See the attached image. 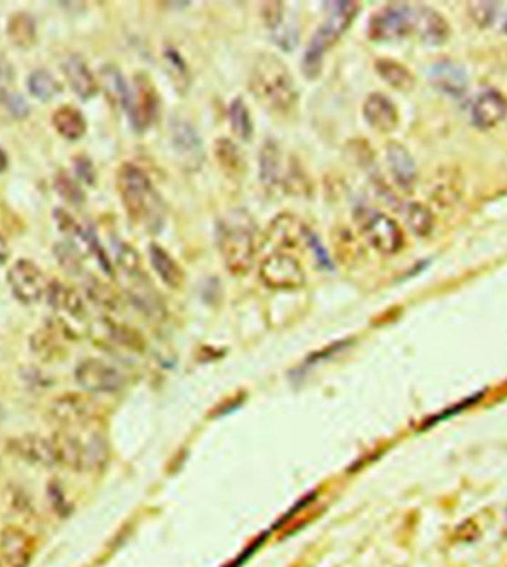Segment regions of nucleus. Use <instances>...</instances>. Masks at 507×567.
<instances>
[{
  "label": "nucleus",
  "instance_id": "1",
  "mask_svg": "<svg viewBox=\"0 0 507 567\" xmlns=\"http://www.w3.org/2000/svg\"><path fill=\"white\" fill-rule=\"evenodd\" d=\"M250 89L270 113L288 116L297 108L298 91L293 73L279 57L262 54L254 63Z\"/></svg>",
  "mask_w": 507,
  "mask_h": 567
},
{
  "label": "nucleus",
  "instance_id": "2",
  "mask_svg": "<svg viewBox=\"0 0 507 567\" xmlns=\"http://www.w3.org/2000/svg\"><path fill=\"white\" fill-rule=\"evenodd\" d=\"M122 205L132 222L159 227L163 218V203L143 168L132 163L120 165L116 177Z\"/></svg>",
  "mask_w": 507,
  "mask_h": 567
},
{
  "label": "nucleus",
  "instance_id": "3",
  "mask_svg": "<svg viewBox=\"0 0 507 567\" xmlns=\"http://www.w3.org/2000/svg\"><path fill=\"white\" fill-rule=\"evenodd\" d=\"M254 222L245 211H232L220 218L215 227L218 251L227 270L234 275H245L253 266L255 256Z\"/></svg>",
  "mask_w": 507,
  "mask_h": 567
},
{
  "label": "nucleus",
  "instance_id": "4",
  "mask_svg": "<svg viewBox=\"0 0 507 567\" xmlns=\"http://www.w3.org/2000/svg\"><path fill=\"white\" fill-rule=\"evenodd\" d=\"M328 6L326 20L315 32L303 56L302 68L307 79L314 80L321 75L324 54L333 48L359 13L357 2H331Z\"/></svg>",
  "mask_w": 507,
  "mask_h": 567
},
{
  "label": "nucleus",
  "instance_id": "5",
  "mask_svg": "<svg viewBox=\"0 0 507 567\" xmlns=\"http://www.w3.org/2000/svg\"><path fill=\"white\" fill-rule=\"evenodd\" d=\"M6 281L14 298L26 306L39 303L48 287L44 272L30 258H18L14 262L6 274Z\"/></svg>",
  "mask_w": 507,
  "mask_h": 567
},
{
  "label": "nucleus",
  "instance_id": "6",
  "mask_svg": "<svg viewBox=\"0 0 507 567\" xmlns=\"http://www.w3.org/2000/svg\"><path fill=\"white\" fill-rule=\"evenodd\" d=\"M258 275L263 284L274 290H297L305 281L302 263L285 253L270 254L260 265Z\"/></svg>",
  "mask_w": 507,
  "mask_h": 567
},
{
  "label": "nucleus",
  "instance_id": "7",
  "mask_svg": "<svg viewBox=\"0 0 507 567\" xmlns=\"http://www.w3.org/2000/svg\"><path fill=\"white\" fill-rule=\"evenodd\" d=\"M412 30V9L407 4H388L369 18L368 37L376 42H388L407 37Z\"/></svg>",
  "mask_w": 507,
  "mask_h": 567
},
{
  "label": "nucleus",
  "instance_id": "8",
  "mask_svg": "<svg viewBox=\"0 0 507 567\" xmlns=\"http://www.w3.org/2000/svg\"><path fill=\"white\" fill-rule=\"evenodd\" d=\"M75 377L78 385L88 393L113 394L125 385V376L119 370L98 358L80 362L76 367Z\"/></svg>",
  "mask_w": 507,
  "mask_h": 567
},
{
  "label": "nucleus",
  "instance_id": "9",
  "mask_svg": "<svg viewBox=\"0 0 507 567\" xmlns=\"http://www.w3.org/2000/svg\"><path fill=\"white\" fill-rule=\"evenodd\" d=\"M362 232L367 241L380 253L397 254L405 244L404 232L392 217L369 211L361 218Z\"/></svg>",
  "mask_w": 507,
  "mask_h": 567
},
{
  "label": "nucleus",
  "instance_id": "10",
  "mask_svg": "<svg viewBox=\"0 0 507 567\" xmlns=\"http://www.w3.org/2000/svg\"><path fill=\"white\" fill-rule=\"evenodd\" d=\"M127 111L135 131H146L155 122L159 111V96L146 75L135 76Z\"/></svg>",
  "mask_w": 507,
  "mask_h": 567
},
{
  "label": "nucleus",
  "instance_id": "11",
  "mask_svg": "<svg viewBox=\"0 0 507 567\" xmlns=\"http://www.w3.org/2000/svg\"><path fill=\"white\" fill-rule=\"evenodd\" d=\"M171 144L175 156L182 167L189 171H198L205 161L202 140L191 122L184 120L170 123Z\"/></svg>",
  "mask_w": 507,
  "mask_h": 567
},
{
  "label": "nucleus",
  "instance_id": "12",
  "mask_svg": "<svg viewBox=\"0 0 507 567\" xmlns=\"http://www.w3.org/2000/svg\"><path fill=\"white\" fill-rule=\"evenodd\" d=\"M8 450L14 457L33 467L49 468L58 465L52 441L37 434L16 436L13 440H9Z\"/></svg>",
  "mask_w": 507,
  "mask_h": 567
},
{
  "label": "nucleus",
  "instance_id": "13",
  "mask_svg": "<svg viewBox=\"0 0 507 567\" xmlns=\"http://www.w3.org/2000/svg\"><path fill=\"white\" fill-rule=\"evenodd\" d=\"M35 555V541L27 531L8 526L0 533V557L6 567H28Z\"/></svg>",
  "mask_w": 507,
  "mask_h": 567
},
{
  "label": "nucleus",
  "instance_id": "14",
  "mask_svg": "<svg viewBox=\"0 0 507 567\" xmlns=\"http://www.w3.org/2000/svg\"><path fill=\"white\" fill-rule=\"evenodd\" d=\"M49 417L61 426H76L91 421L94 409L80 394H63L54 398L48 409Z\"/></svg>",
  "mask_w": 507,
  "mask_h": 567
},
{
  "label": "nucleus",
  "instance_id": "15",
  "mask_svg": "<svg viewBox=\"0 0 507 567\" xmlns=\"http://www.w3.org/2000/svg\"><path fill=\"white\" fill-rule=\"evenodd\" d=\"M471 113L476 127L491 130L506 120L507 99L497 89H487L476 97Z\"/></svg>",
  "mask_w": 507,
  "mask_h": 567
},
{
  "label": "nucleus",
  "instance_id": "16",
  "mask_svg": "<svg viewBox=\"0 0 507 567\" xmlns=\"http://www.w3.org/2000/svg\"><path fill=\"white\" fill-rule=\"evenodd\" d=\"M412 30L419 35L424 44L432 47H440L447 42L451 33V28L444 16L429 6L412 9Z\"/></svg>",
  "mask_w": 507,
  "mask_h": 567
},
{
  "label": "nucleus",
  "instance_id": "17",
  "mask_svg": "<svg viewBox=\"0 0 507 567\" xmlns=\"http://www.w3.org/2000/svg\"><path fill=\"white\" fill-rule=\"evenodd\" d=\"M362 115L369 127L378 132H392L399 123L397 106L380 92H373L367 97L362 106Z\"/></svg>",
  "mask_w": 507,
  "mask_h": 567
},
{
  "label": "nucleus",
  "instance_id": "18",
  "mask_svg": "<svg viewBox=\"0 0 507 567\" xmlns=\"http://www.w3.org/2000/svg\"><path fill=\"white\" fill-rule=\"evenodd\" d=\"M63 72L76 96L89 100L98 92V80L80 54H70L63 63Z\"/></svg>",
  "mask_w": 507,
  "mask_h": 567
},
{
  "label": "nucleus",
  "instance_id": "19",
  "mask_svg": "<svg viewBox=\"0 0 507 567\" xmlns=\"http://www.w3.org/2000/svg\"><path fill=\"white\" fill-rule=\"evenodd\" d=\"M386 159L398 186L409 191L417 180V167L409 149L398 142H390L386 146Z\"/></svg>",
  "mask_w": 507,
  "mask_h": 567
},
{
  "label": "nucleus",
  "instance_id": "20",
  "mask_svg": "<svg viewBox=\"0 0 507 567\" xmlns=\"http://www.w3.org/2000/svg\"><path fill=\"white\" fill-rule=\"evenodd\" d=\"M310 229L305 226V223L300 222L297 218L291 215H281L274 218L270 225L269 239L274 246L281 247V248H290V247L297 246L298 242L307 241V235Z\"/></svg>",
  "mask_w": 507,
  "mask_h": 567
},
{
  "label": "nucleus",
  "instance_id": "21",
  "mask_svg": "<svg viewBox=\"0 0 507 567\" xmlns=\"http://www.w3.org/2000/svg\"><path fill=\"white\" fill-rule=\"evenodd\" d=\"M51 441L58 464L73 471L85 469V443L80 438L61 429L52 436Z\"/></svg>",
  "mask_w": 507,
  "mask_h": 567
},
{
  "label": "nucleus",
  "instance_id": "22",
  "mask_svg": "<svg viewBox=\"0 0 507 567\" xmlns=\"http://www.w3.org/2000/svg\"><path fill=\"white\" fill-rule=\"evenodd\" d=\"M212 153H214L215 163L226 177L232 180L243 179L246 173V161L238 144L226 137H222V139L215 140Z\"/></svg>",
  "mask_w": 507,
  "mask_h": 567
},
{
  "label": "nucleus",
  "instance_id": "23",
  "mask_svg": "<svg viewBox=\"0 0 507 567\" xmlns=\"http://www.w3.org/2000/svg\"><path fill=\"white\" fill-rule=\"evenodd\" d=\"M430 79L436 89H440L448 96H463L468 88V78L463 68L451 61H440L436 64L432 68Z\"/></svg>",
  "mask_w": 507,
  "mask_h": 567
},
{
  "label": "nucleus",
  "instance_id": "24",
  "mask_svg": "<svg viewBox=\"0 0 507 567\" xmlns=\"http://www.w3.org/2000/svg\"><path fill=\"white\" fill-rule=\"evenodd\" d=\"M149 257H150V263L156 274L168 287L179 289L182 286L184 272H182L181 266L175 262V258L165 248L158 244H151L149 248Z\"/></svg>",
  "mask_w": 507,
  "mask_h": 567
},
{
  "label": "nucleus",
  "instance_id": "25",
  "mask_svg": "<svg viewBox=\"0 0 507 567\" xmlns=\"http://www.w3.org/2000/svg\"><path fill=\"white\" fill-rule=\"evenodd\" d=\"M52 127L63 139L76 142L87 132V121L82 111L73 106H61L52 113Z\"/></svg>",
  "mask_w": 507,
  "mask_h": 567
},
{
  "label": "nucleus",
  "instance_id": "26",
  "mask_svg": "<svg viewBox=\"0 0 507 567\" xmlns=\"http://www.w3.org/2000/svg\"><path fill=\"white\" fill-rule=\"evenodd\" d=\"M260 180L267 189H276L284 182L281 149L274 140H267L260 151Z\"/></svg>",
  "mask_w": 507,
  "mask_h": 567
},
{
  "label": "nucleus",
  "instance_id": "27",
  "mask_svg": "<svg viewBox=\"0 0 507 567\" xmlns=\"http://www.w3.org/2000/svg\"><path fill=\"white\" fill-rule=\"evenodd\" d=\"M376 72L386 84L398 91L409 92L416 87V76L412 75L411 70L392 58H378L376 61Z\"/></svg>",
  "mask_w": 507,
  "mask_h": 567
},
{
  "label": "nucleus",
  "instance_id": "28",
  "mask_svg": "<svg viewBox=\"0 0 507 567\" xmlns=\"http://www.w3.org/2000/svg\"><path fill=\"white\" fill-rule=\"evenodd\" d=\"M6 35L18 48H32L37 39L36 21L25 11L13 14L9 16L8 25H6Z\"/></svg>",
  "mask_w": 507,
  "mask_h": 567
},
{
  "label": "nucleus",
  "instance_id": "29",
  "mask_svg": "<svg viewBox=\"0 0 507 567\" xmlns=\"http://www.w3.org/2000/svg\"><path fill=\"white\" fill-rule=\"evenodd\" d=\"M30 351L33 355H36L42 362H54L57 358L60 357L63 352V346H61L60 339H58V333L56 331V327L47 326L44 329H37L35 333L30 336Z\"/></svg>",
  "mask_w": 507,
  "mask_h": 567
},
{
  "label": "nucleus",
  "instance_id": "30",
  "mask_svg": "<svg viewBox=\"0 0 507 567\" xmlns=\"http://www.w3.org/2000/svg\"><path fill=\"white\" fill-rule=\"evenodd\" d=\"M99 79H101L99 82L103 84L106 96L109 97L111 103L127 110L131 87L127 84V80L123 78L119 68H115V66H104L99 72Z\"/></svg>",
  "mask_w": 507,
  "mask_h": 567
},
{
  "label": "nucleus",
  "instance_id": "31",
  "mask_svg": "<svg viewBox=\"0 0 507 567\" xmlns=\"http://www.w3.org/2000/svg\"><path fill=\"white\" fill-rule=\"evenodd\" d=\"M28 91L40 101H48L52 97L60 94L61 85L51 72L45 68L33 70L27 79Z\"/></svg>",
  "mask_w": 507,
  "mask_h": 567
},
{
  "label": "nucleus",
  "instance_id": "32",
  "mask_svg": "<svg viewBox=\"0 0 507 567\" xmlns=\"http://www.w3.org/2000/svg\"><path fill=\"white\" fill-rule=\"evenodd\" d=\"M229 122L232 131L238 139L250 142L254 132L253 120H251L250 109L241 97H236L230 103Z\"/></svg>",
  "mask_w": 507,
  "mask_h": 567
},
{
  "label": "nucleus",
  "instance_id": "33",
  "mask_svg": "<svg viewBox=\"0 0 507 567\" xmlns=\"http://www.w3.org/2000/svg\"><path fill=\"white\" fill-rule=\"evenodd\" d=\"M405 218H407V225H409L412 234L421 236V238L430 235L433 225H435L432 211L429 210L428 206L423 205V204H411L407 210V217Z\"/></svg>",
  "mask_w": 507,
  "mask_h": 567
},
{
  "label": "nucleus",
  "instance_id": "34",
  "mask_svg": "<svg viewBox=\"0 0 507 567\" xmlns=\"http://www.w3.org/2000/svg\"><path fill=\"white\" fill-rule=\"evenodd\" d=\"M54 187L57 194L70 205L80 206L85 203V192L67 171L61 170L57 173L54 177Z\"/></svg>",
  "mask_w": 507,
  "mask_h": 567
},
{
  "label": "nucleus",
  "instance_id": "35",
  "mask_svg": "<svg viewBox=\"0 0 507 567\" xmlns=\"http://www.w3.org/2000/svg\"><path fill=\"white\" fill-rule=\"evenodd\" d=\"M57 262L67 274H79L82 269V256L80 251L72 242H57L54 246Z\"/></svg>",
  "mask_w": 507,
  "mask_h": 567
},
{
  "label": "nucleus",
  "instance_id": "36",
  "mask_svg": "<svg viewBox=\"0 0 507 567\" xmlns=\"http://www.w3.org/2000/svg\"><path fill=\"white\" fill-rule=\"evenodd\" d=\"M163 57H165V61H167L168 72H170L171 79L174 82V87L180 92L186 91L189 85H191V73H189V68H187L181 56L174 49H168Z\"/></svg>",
  "mask_w": 507,
  "mask_h": 567
},
{
  "label": "nucleus",
  "instance_id": "37",
  "mask_svg": "<svg viewBox=\"0 0 507 567\" xmlns=\"http://www.w3.org/2000/svg\"><path fill=\"white\" fill-rule=\"evenodd\" d=\"M108 443L101 434H92L85 443V468L97 469L108 460Z\"/></svg>",
  "mask_w": 507,
  "mask_h": 567
},
{
  "label": "nucleus",
  "instance_id": "38",
  "mask_svg": "<svg viewBox=\"0 0 507 567\" xmlns=\"http://www.w3.org/2000/svg\"><path fill=\"white\" fill-rule=\"evenodd\" d=\"M116 260H118V265H119L127 274L132 275V277L141 274V262H140L139 253H137L131 246L125 244V242L118 247Z\"/></svg>",
  "mask_w": 507,
  "mask_h": 567
},
{
  "label": "nucleus",
  "instance_id": "39",
  "mask_svg": "<svg viewBox=\"0 0 507 567\" xmlns=\"http://www.w3.org/2000/svg\"><path fill=\"white\" fill-rule=\"evenodd\" d=\"M87 291L88 296H89L94 302L104 306V308H110L111 310V308H115L116 303H118L115 293H113L106 284L96 279V278H91V279L88 281Z\"/></svg>",
  "mask_w": 507,
  "mask_h": 567
},
{
  "label": "nucleus",
  "instance_id": "40",
  "mask_svg": "<svg viewBox=\"0 0 507 567\" xmlns=\"http://www.w3.org/2000/svg\"><path fill=\"white\" fill-rule=\"evenodd\" d=\"M14 84H16V72L13 64L5 57H0V103H5L13 94Z\"/></svg>",
  "mask_w": 507,
  "mask_h": 567
},
{
  "label": "nucleus",
  "instance_id": "41",
  "mask_svg": "<svg viewBox=\"0 0 507 567\" xmlns=\"http://www.w3.org/2000/svg\"><path fill=\"white\" fill-rule=\"evenodd\" d=\"M469 14L476 25L487 27L494 20L495 5L490 2H473V4H469Z\"/></svg>",
  "mask_w": 507,
  "mask_h": 567
},
{
  "label": "nucleus",
  "instance_id": "42",
  "mask_svg": "<svg viewBox=\"0 0 507 567\" xmlns=\"http://www.w3.org/2000/svg\"><path fill=\"white\" fill-rule=\"evenodd\" d=\"M262 16L267 27L272 28V30H278L282 26V20H284V4L282 2L263 4Z\"/></svg>",
  "mask_w": 507,
  "mask_h": 567
},
{
  "label": "nucleus",
  "instance_id": "43",
  "mask_svg": "<svg viewBox=\"0 0 507 567\" xmlns=\"http://www.w3.org/2000/svg\"><path fill=\"white\" fill-rule=\"evenodd\" d=\"M54 215H56L57 225H58V229L64 234L68 235H78L79 236L80 232H82V227L75 222V218L72 215L66 213V210L63 208H57L54 211Z\"/></svg>",
  "mask_w": 507,
  "mask_h": 567
},
{
  "label": "nucleus",
  "instance_id": "44",
  "mask_svg": "<svg viewBox=\"0 0 507 567\" xmlns=\"http://www.w3.org/2000/svg\"><path fill=\"white\" fill-rule=\"evenodd\" d=\"M73 163H75L76 174L79 175L80 180H84L87 184H92L96 182V170L87 156H76Z\"/></svg>",
  "mask_w": 507,
  "mask_h": 567
},
{
  "label": "nucleus",
  "instance_id": "45",
  "mask_svg": "<svg viewBox=\"0 0 507 567\" xmlns=\"http://www.w3.org/2000/svg\"><path fill=\"white\" fill-rule=\"evenodd\" d=\"M110 334L120 345L128 346V348H137L139 339H137V333H134L131 329L113 324V326H110Z\"/></svg>",
  "mask_w": 507,
  "mask_h": 567
},
{
  "label": "nucleus",
  "instance_id": "46",
  "mask_svg": "<svg viewBox=\"0 0 507 567\" xmlns=\"http://www.w3.org/2000/svg\"><path fill=\"white\" fill-rule=\"evenodd\" d=\"M5 103L8 104L9 111H11L16 118H26V116L28 115L27 101H26L23 97L16 94V92H13Z\"/></svg>",
  "mask_w": 507,
  "mask_h": 567
},
{
  "label": "nucleus",
  "instance_id": "47",
  "mask_svg": "<svg viewBox=\"0 0 507 567\" xmlns=\"http://www.w3.org/2000/svg\"><path fill=\"white\" fill-rule=\"evenodd\" d=\"M49 498H51L52 505L56 508L57 512L63 514L64 509L67 511L68 508L66 505V498H64L63 490L57 483H51L49 486Z\"/></svg>",
  "mask_w": 507,
  "mask_h": 567
},
{
  "label": "nucleus",
  "instance_id": "48",
  "mask_svg": "<svg viewBox=\"0 0 507 567\" xmlns=\"http://www.w3.org/2000/svg\"><path fill=\"white\" fill-rule=\"evenodd\" d=\"M9 257H11V248H9L8 241L0 235V265L8 262Z\"/></svg>",
  "mask_w": 507,
  "mask_h": 567
},
{
  "label": "nucleus",
  "instance_id": "49",
  "mask_svg": "<svg viewBox=\"0 0 507 567\" xmlns=\"http://www.w3.org/2000/svg\"><path fill=\"white\" fill-rule=\"evenodd\" d=\"M8 168V155L5 153L4 149H0V173H4Z\"/></svg>",
  "mask_w": 507,
  "mask_h": 567
},
{
  "label": "nucleus",
  "instance_id": "50",
  "mask_svg": "<svg viewBox=\"0 0 507 567\" xmlns=\"http://www.w3.org/2000/svg\"><path fill=\"white\" fill-rule=\"evenodd\" d=\"M2 417H4V412H2V407H0V422H2Z\"/></svg>",
  "mask_w": 507,
  "mask_h": 567
},
{
  "label": "nucleus",
  "instance_id": "51",
  "mask_svg": "<svg viewBox=\"0 0 507 567\" xmlns=\"http://www.w3.org/2000/svg\"><path fill=\"white\" fill-rule=\"evenodd\" d=\"M0 567H6L5 566L4 560H2V557H0Z\"/></svg>",
  "mask_w": 507,
  "mask_h": 567
}]
</instances>
